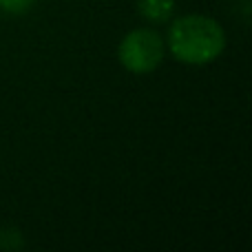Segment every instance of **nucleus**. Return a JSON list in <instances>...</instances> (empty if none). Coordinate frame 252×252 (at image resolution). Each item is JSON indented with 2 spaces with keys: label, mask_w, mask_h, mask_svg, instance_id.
I'll use <instances>...</instances> for the list:
<instances>
[{
  "label": "nucleus",
  "mask_w": 252,
  "mask_h": 252,
  "mask_svg": "<svg viewBox=\"0 0 252 252\" xmlns=\"http://www.w3.org/2000/svg\"><path fill=\"white\" fill-rule=\"evenodd\" d=\"M118 56L122 66L130 73H151L164 60V38L155 29L139 27L124 35Z\"/></svg>",
  "instance_id": "obj_2"
},
{
  "label": "nucleus",
  "mask_w": 252,
  "mask_h": 252,
  "mask_svg": "<svg viewBox=\"0 0 252 252\" xmlns=\"http://www.w3.org/2000/svg\"><path fill=\"white\" fill-rule=\"evenodd\" d=\"M137 11L151 22H166L175 11V0H137Z\"/></svg>",
  "instance_id": "obj_3"
},
{
  "label": "nucleus",
  "mask_w": 252,
  "mask_h": 252,
  "mask_svg": "<svg viewBox=\"0 0 252 252\" xmlns=\"http://www.w3.org/2000/svg\"><path fill=\"white\" fill-rule=\"evenodd\" d=\"M33 2H35V0H0V9H2V11H7V13L18 16V13L29 11Z\"/></svg>",
  "instance_id": "obj_4"
},
{
  "label": "nucleus",
  "mask_w": 252,
  "mask_h": 252,
  "mask_svg": "<svg viewBox=\"0 0 252 252\" xmlns=\"http://www.w3.org/2000/svg\"><path fill=\"white\" fill-rule=\"evenodd\" d=\"M166 44L175 60L184 64H208L221 56L226 47V33L217 20L201 13H188L170 22Z\"/></svg>",
  "instance_id": "obj_1"
}]
</instances>
